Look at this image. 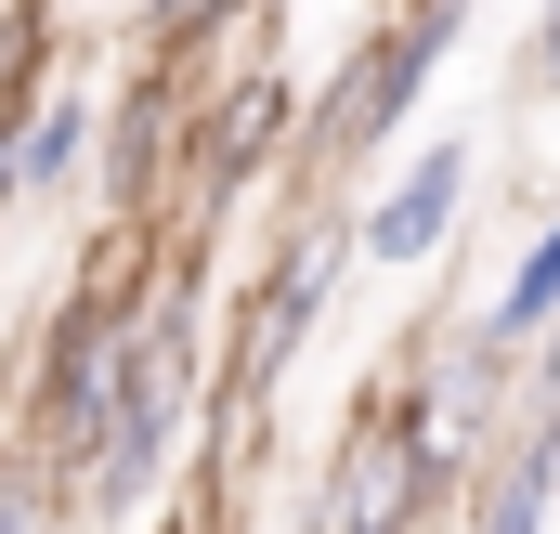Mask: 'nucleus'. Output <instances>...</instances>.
<instances>
[{
  "label": "nucleus",
  "instance_id": "nucleus-6",
  "mask_svg": "<svg viewBox=\"0 0 560 534\" xmlns=\"http://www.w3.org/2000/svg\"><path fill=\"white\" fill-rule=\"evenodd\" d=\"M92 156H105V79H92V53L26 105V143H13V183H26V209H66L79 183H92Z\"/></svg>",
  "mask_w": 560,
  "mask_h": 534
},
{
  "label": "nucleus",
  "instance_id": "nucleus-5",
  "mask_svg": "<svg viewBox=\"0 0 560 534\" xmlns=\"http://www.w3.org/2000/svg\"><path fill=\"white\" fill-rule=\"evenodd\" d=\"M469 183H482V143H469V131H430V143H418V170H392V183L352 209V248H365L378 274H430V262H456Z\"/></svg>",
  "mask_w": 560,
  "mask_h": 534
},
{
  "label": "nucleus",
  "instance_id": "nucleus-7",
  "mask_svg": "<svg viewBox=\"0 0 560 534\" xmlns=\"http://www.w3.org/2000/svg\"><path fill=\"white\" fill-rule=\"evenodd\" d=\"M469 326H482L495 352H522V365H535V339L560 326V209H548V222H522V248H509V274H495V300H482Z\"/></svg>",
  "mask_w": 560,
  "mask_h": 534
},
{
  "label": "nucleus",
  "instance_id": "nucleus-3",
  "mask_svg": "<svg viewBox=\"0 0 560 534\" xmlns=\"http://www.w3.org/2000/svg\"><path fill=\"white\" fill-rule=\"evenodd\" d=\"M287 156H300V92H287L275 66H209L196 131H183V196H170V222H183V235H222L248 196H287Z\"/></svg>",
  "mask_w": 560,
  "mask_h": 534
},
{
  "label": "nucleus",
  "instance_id": "nucleus-9",
  "mask_svg": "<svg viewBox=\"0 0 560 534\" xmlns=\"http://www.w3.org/2000/svg\"><path fill=\"white\" fill-rule=\"evenodd\" d=\"M522 417H535V443H548V469H560V326L535 339V365H522Z\"/></svg>",
  "mask_w": 560,
  "mask_h": 534
},
{
  "label": "nucleus",
  "instance_id": "nucleus-8",
  "mask_svg": "<svg viewBox=\"0 0 560 534\" xmlns=\"http://www.w3.org/2000/svg\"><path fill=\"white\" fill-rule=\"evenodd\" d=\"M509 92L560 118V0H535V26H522V53H509Z\"/></svg>",
  "mask_w": 560,
  "mask_h": 534
},
{
  "label": "nucleus",
  "instance_id": "nucleus-1",
  "mask_svg": "<svg viewBox=\"0 0 560 534\" xmlns=\"http://www.w3.org/2000/svg\"><path fill=\"white\" fill-rule=\"evenodd\" d=\"M469 0H378L352 26V53L313 79L300 105V156H287V209H352V183L392 156V131H418V92L456 66Z\"/></svg>",
  "mask_w": 560,
  "mask_h": 534
},
{
  "label": "nucleus",
  "instance_id": "nucleus-4",
  "mask_svg": "<svg viewBox=\"0 0 560 534\" xmlns=\"http://www.w3.org/2000/svg\"><path fill=\"white\" fill-rule=\"evenodd\" d=\"M196 92H209V53H131L105 79V235H156L170 196H183V131H196Z\"/></svg>",
  "mask_w": 560,
  "mask_h": 534
},
{
  "label": "nucleus",
  "instance_id": "nucleus-2",
  "mask_svg": "<svg viewBox=\"0 0 560 534\" xmlns=\"http://www.w3.org/2000/svg\"><path fill=\"white\" fill-rule=\"evenodd\" d=\"M300 534H456V483H443V456L418 443L392 365L352 392L326 469H313V522H300Z\"/></svg>",
  "mask_w": 560,
  "mask_h": 534
},
{
  "label": "nucleus",
  "instance_id": "nucleus-10",
  "mask_svg": "<svg viewBox=\"0 0 560 534\" xmlns=\"http://www.w3.org/2000/svg\"><path fill=\"white\" fill-rule=\"evenodd\" d=\"M275 0H209V39H235V26H261Z\"/></svg>",
  "mask_w": 560,
  "mask_h": 534
}]
</instances>
